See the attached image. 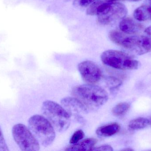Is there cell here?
I'll use <instances>...</instances> for the list:
<instances>
[{
  "instance_id": "1",
  "label": "cell",
  "mask_w": 151,
  "mask_h": 151,
  "mask_svg": "<svg viewBox=\"0 0 151 151\" xmlns=\"http://www.w3.org/2000/svg\"><path fill=\"white\" fill-rule=\"evenodd\" d=\"M72 94L88 110L99 109L108 99L107 92L101 87L93 84L76 86L73 89Z\"/></svg>"
},
{
  "instance_id": "2",
  "label": "cell",
  "mask_w": 151,
  "mask_h": 151,
  "mask_svg": "<svg viewBox=\"0 0 151 151\" xmlns=\"http://www.w3.org/2000/svg\"><path fill=\"white\" fill-rule=\"evenodd\" d=\"M42 111L58 132H64L70 127V116L63 106L55 102L45 101L42 106Z\"/></svg>"
},
{
  "instance_id": "3",
  "label": "cell",
  "mask_w": 151,
  "mask_h": 151,
  "mask_svg": "<svg viewBox=\"0 0 151 151\" xmlns=\"http://www.w3.org/2000/svg\"><path fill=\"white\" fill-rule=\"evenodd\" d=\"M28 128L39 143L47 147L55 141V132L52 124L44 116L33 115L28 120Z\"/></svg>"
},
{
  "instance_id": "4",
  "label": "cell",
  "mask_w": 151,
  "mask_h": 151,
  "mask_svg": "<svg viewBox=\"0 0 151 151\" xmlns=\"http://www.w3.org/2000/svg\"><path fill=\"white\" fill-rule=\"evenodd\" d=\"M101 59L106 65L119 70H135L139 66L138 61L130 55L119 51H106L101 54Z\"/></svg>"
},
{
  "instance_id": "5",
  "label": "cell",
  "mask_w": 151,
  "mask_h": 151,
  "mask_svg": "<svg viewBox=\"0 0 151 151\" xmlns=\"http://www.w3.org/2000/svg\"><path fill=\"white\" fill-rule=\"evenodd\" d=\"M12 134L14 141L21 150H40V143L25 125L20 123L14 125L12 127Z\"/></svg>"
},
{
  "instance_id": "6",
  "label": "cell",
  "mask_w": 151,
  "mask_h": 151,
  "mask_svg": "<svg viewBox=\"0 0 151 151\" xmlns=\"http://www.w3.org/2000/svg\"><path fill=\"white\" fill-rule=\"evenodd\" d=\"M119 46L132 53L141 55L151 51V39L148 36L126 35Z\"/></svg>"
},
{
  "instance_id": "7",
  "label": "cell",
  "mask_w": 151,
  "mask_h": 151,
  "mask_svg": "<svg viewBox=\"0 0 151 151\" xmlns=\"http://www.w3.org/2000/svg\"><path fill=\"white\" fill-rule=\"evenodd\" d=\"M127 13V7L121 3L112 2L98 15V21L102 25H108L124 18Z\"/></svg>"
},
{
  "instance_id": "8",
  "label": "cell",
  "mask_w": 151,
  "mask_h": 151,
  "mask_svg": "<svg viewBox=\"0 0 151 151\" xmlns=\"http://www.w3.org/2000/svg\"><path fill=\"white\" fill-rule=\"evenodd\" d=\"M61 104L70 117L80 124H85L84 115L88 113V110L81 102L75 97H66L61 100Z\"/></svg>"
},
{
  "instance_id": "9",
  "label": "cell",
  "mask_w": 151,
  "mask_h": 151,
  "mask_svg": "<svg viewBox=\"0 0 151 151\" xmlns=\"http://www.w3.org/2000/svg\"><path fill=\"white\" fill-rule=\"evenodd\" d=\"M78 70L85 82L93 84L98 82L102 77V72L99 66L89 60L81 62L78 65Z\"/></svg>"
},
{
  "instance_id": "10",
  "label": "cell",
  "mask_w": 151,
  "mask_h": 151,
  "mask_svg": "<svg viewBox=\"0 0 151 151\" xmlns=\"http://www.w3.org/2000/svg\"><path fill=\"white\" fill-rule=\"evenodd\" d=\"M119 28L123 33L128 34H135L142 32V25L130 18L123 19L119 24Z\"/></svg>"
},
{
  "instance_id": "11",
  "label": "cell",
  "mask_w": 151,
  "mask_h": 151,
  "mask_svg": "<svg viewBox=\"0 0 151 151\" xmlns=\"http://www.w3.org/2000/svg\"><path fill=\"white\" fill-rule=\"evenodd\" d=\"M97 143L95 138H87L75 144H72L65 149L66 151H91Z\"/></svg>"
},
{
  "instance_id": "12",
  "label": "cell",
  "mask_w": 151,
  "mask_h": 151,
  "mask_svg": "<svg viewBox=\"0 0 151 151\" xmlns=\"http://www.w3.org/2000/svg\"><path fill=\"white\" fill-rule=\"evenodd\" d=\"M120 129V126L118 123H111L99 127L97 129L96 133L101 137H108L117 134Z\"/></svg>"
},
{
  "instance_id": "13",
  "label": "cell",
  "mask_w": 151,
  "mask_h": 151,
  "mask_svg": "<svg viewBox=\"0 0 151 151\" xmlns=\"http://www.w3.org/2000/svg\"><path fill=\"white\" fill-rule=\"evenodd\" d=\"M134 17L138 21H143L151 20V7L142 5L135 10Z\"/></svg>"
},
{
  "instance_id": "14",
  "label": "cell",
  "mask_w": 151,
  "mask_h": 151,
  "mask_svg": "<svg viewBox=\"0 0 151 151\" xmlns=\"http://www.w3.org/2000/svg\"><path fill=\"white\" fill-rule=\"evenodd\" d=\"M150 121L144 118H139L130 121L129 127L132 130H139L146 127L150 124Z\"/></svg>"
},
{
  "instance_id": "15",
  "label": "cell",
  "mask_w": 151,
  "mask_h": 151,
  "mask_svg": "<svg viewBox=\"0 0 151 151\" xmlns=\"http://www.w3.org/2000/svg\"><path fill=\"white\" fill-rule=\"evenodd\" d=\"M130 105L129 103L122 102L115 105L112 110V113L116 117H120L125 115L129 110Z\"/></svg>"
},
{
  "instance_id": "16",
  "label": "cell",
  "mask_w": 151,
  "mask_h": 151,
  "mask_svg": "<svg viewBox=\"0 0 151 151\" xmlns=\"http://www.w3.org/2000/svg\"><path fill=\"white\" fill-rule=\"evenodd\" d=\"M106 82L107 86L111 90L116 89L121 86L122 84L121 81L115 77L110 76L106 79Z\"/></svg>"
},
{
  "instance_id": "17",
  "label": "cell",
  "mask_w": 151,
  "mask_h": 151,
  "mask_svg": "<svg viewBox=\"0 0 151 151\" xmlns=\"http://www.w3.org/2000/svg\"><path fill=\"white\" fill-rule=\"evenodd\" d=\"M84 137V132L81 129L76 130L70 139V143L71 144H75L83 139Z\"/></svg>"
},
{
  "instance_id": "18",
  "label": "cell",
  "mask_w": 151,
  "mask_h": 151,
  "mask_svg": "<svg viewBox=\"0 0 151 151\" xmlns=\"http://www.w3.org/2000/svg\"><path fill=\"white\" fill-rule=\"evenodd\" d=\"M9 151V150L5 142L2 131L0 126V151Z\"/></svg>"
},
{
  "instance_id": "19",
  "label": "cell",
  "mask_w": 151,
  "mask_h": 151,
  "mask_svg": "<svg viewBox=\"0 0 151 151\" xmlns=\"http://www.w3.org/2000/svg\"><path fill=\"white\" fill-rule=\"evenodd\" d=\"M91 151H113V149L110 145L105 144L96 148L94 147Z\"/></svg>"
},
{
  "instance_id": "20",
  "label": "cell",
  "mask_w": 151,
  "mask_h": 151,
  "mask_svg": "<svg viewBox=\"0 0 151 151\" xmlns=\"http://www.w3.org/2000/svg\"><path fill=\"white\" fill-rule=\"evenodd\" d=\"M95 1L96 0H76V3L80 6L85 7L89 5Z\"/></svg>"
},
{
  "instance_id": "21",
  "label": "cell",
  "mask_w": 151,
  "mask_h": 151,
  "mask_svg": "<svg viewBox=\"0 0 151 151\" xmlns=\"http://www.w3.org/2000/svg\"><path fill=\"white\" fill-rule=\"evenodd\" d=\"M145 33L148 35V37L151 39V26L145 29Z\"/></svg>"
},
{
  "instance_id": "22",
  "label": "cell",
  "mask_w": 151,
  "mask_h": 151,
  "mask_svg": "<svg viewBox=\"0 0 151 151\" xmlns=\"http://www.w3.org/2000/svg\"><path fill=\"white\" fill-rule=\"evenodd\" d=\"M123 150L130 151H133V150H132V149H130V148H128V149H125V150Z\"/></svg>"
},
{
  "instance_id": "23",
  "label": "cell",
  "mask_w": 151,
  "mask_h": 151,
  "mask_svg": "<svg viewBox=\"0 0 151 151\" xmlns=\"http://www.w3.org/2000/svg\"><path fill=\"white\" fill-rule=\"evenodd\" d=\"M149 3L151 5V0H147Z\"/></svg>"
},
{
  "instance_id": "24",
  "label": "cell",
  "mask_w": 151,
  "mask_h": 151,
  "mask_svg": "<svg viewBox=\"0 0 151 151\" xmlns=\"http://www.w3.org/2000/svg\"><path fill=\"white\" fill-rule=\"evenodd\" d=\"M129 1H140V0H129Z\"/></svg>"
},
{
  "instance_id": "25",
  "label": "cell",
  "mask_w": 151,
  "mask_h": 151,
  "mask_svg": "<svg viewBox=\"0 0 151 151\" xmlns=\"http://www.w3.org/2000/svg\"></svg>"
}]
</instances>
